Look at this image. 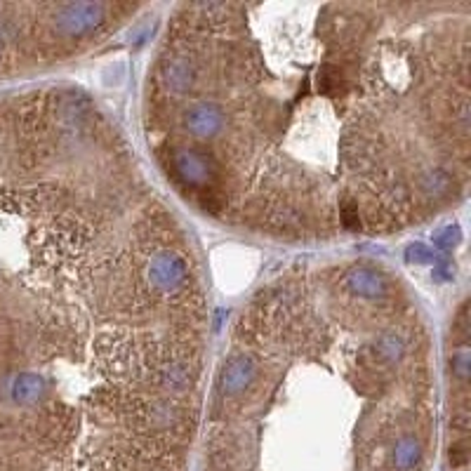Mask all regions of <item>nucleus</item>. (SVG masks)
<instances>
[{"instance_id": "f03ea898", "label": "nucleus", "mask_w": 471, "mask_h": 471, "mask_svg": "<svg viewBox=\"0 0 471 471\" xmlns=\"http://www.w3.org/2000/svg\"><path fill=\"white\" fill-rule=\"evenodd\" d=\"M161 415L123 396L22 406L0 394V471H184Z\"/></svg>"}, {"instance_id": "7ed1b4c3", "label": "nucleus", "mask_w": 471, "mask_h": 471, "mask_svg": "<svg viewBox=\"0 0 471 471\" xmlns=\"http://www.w3.org/2000/svg\"><path fill=\"white\" fill-rule=\"evenodd\" d=\"M139 10L118 3H0V81L69 62Z\"/></svg>"}, {"instance_id": "f257e3e1", "label": "nucleus", "mask_w": 471, "mask_h": 471, "mask_svg": "<svg viewBox=\"0 0 471 471\" xmlns=\"http://www.w3.org/2000/svg\"><path fill=\"white\" fill-rule=\"evenodd\" d=\"M469 5L191 3L147 85L168 187L227 227L406 231L469 187Z\"/></svg>"}]
</instances>
